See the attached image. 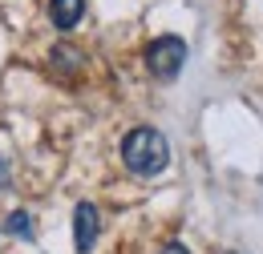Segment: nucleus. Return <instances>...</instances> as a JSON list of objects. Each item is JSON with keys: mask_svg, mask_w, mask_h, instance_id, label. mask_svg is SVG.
Segmentation results:
<instances>
[{"mask_svg": "<svg viewBox=\"0 0 263 254\" xmlns=\"http://www.w3.org/2000/svg\"><path fill=\"white\" fill-rule=\"evenodd\" d=\"M158 254H191V250H186V242H170V246H162Z\"/></svg>", "mask_w": 263, "mask_h": 254, "instance_id": "6", "label": "nucleus"}, {"mask_svg": "<svg viewBox=\"0 0 263 254\" xmlns=\"http://www.w3.org/2000/svg\"><path fill=\"white\" fill-rule=\"evenodd\" d=\"M186 40L182 36H154L150 45H146V69H150V77H158V81H174L178 73H182V65H186Z\"/></svg>", "mask_w": 263, "mask_h": 254, "instance_id": "2", "label": "nucleus"}, {"mask_svg": "<svg viewBox=\"0 0 263 254\" xmlns=\"http://www.w3.org/2000/svg\"><path fill=\"white\" fill-rule=\"evenodd\" d=\"M81 16H85V0H49V20H53L61 32L77 29Z\"/></svg>", "mask_w": 263, "mask_h": 254, "instance_id": "4", "label": "nucleus"}, {"mask_svg": "<svg viewBox=\"0 0 263 254\" xmlns=\"http://www.w3.org/2000/svg\"><path fill=\"white\" fill-rule=\"evenodd\" d=\"M122 161H126V170L138 174V178H154V174H162L166 161H170V145H166V137L158 129L142 125V129H134V133H126Z\"/></svg>", "mask_w": 263, "mask_h": 254, "instance_id": "1", "label": "nucleus"}, {"mask_svg": "<svg viewBox=\"0 0 263 254\" xmlns=\"http://www.w3.org/2000/svg\"><path fill=\"white\" fill-rule=\"evenodd\" d=\"M98 234H101L98 206L93 202H77V210H73V246H77V254L93 250L98 246Z\"/></svg>", "mask_w": 263, "mask_h": 254, "instance_id": "3", "label": "nucleus"}, {"mask_svg": "<svg viewBox=\"0 0 263 254\" xmlns=\"http://www.w3.org/2000/svg\"><path fill=\"white\" fill-rule=\"evenodd\" d=\"M8 234H16V238H33V214H25V210H12L8 214V222H4Z\"/></svg>", "mask_w": 263, "mask_h": 254, "instance_id": "5", "label": "nucleus"}]
</instances>
